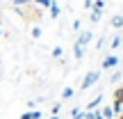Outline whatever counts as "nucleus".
Returning a JSON list of instances; mask_svg holds the SVG:
<instances>
[{"label":"nucleus","instance_id":"1","mask_svg":"<svg viewBox=\"0 0 123 119\" xmlns=\"http://www.w3.org/2000/svg\"><path fill=\"white\" fill-rule=\"evenodd\" d=\"M98 78H100V71H89V73L82 78V89H89L91 85H96Z\"/></svg>","mask_w":123,"mask_h":119},{"label":"nucleus","instance_id":"18","mask_svg":"<svg viewBox=\"0 0 123 119\" xmlns=\"http://www.w3.org/2000/svg\"><path fill=\"white\" fill-rule=\"evenodd\" d=\"M62 53H64L62 46H55V48H53V57H62Z\"/></svg>","mask_w":123,"mask_h":119},{"label":"nucleus","instance_id":"14","mask_svg":"<svg viewBox=\"0 0 123 119\" xmlns=\"http://www.w3.org/2000/svg\"><path fill=\"white\" fill-rule=\"evenodd\" d=\"M25 5H32V0H14V7H16V9L25 7Z\"/></svg>","mask_w":123,"mask_h":119},{"label":"nucleus","instance_id":"16","mask_svg":"<svg viewBox=\"0 0 123 119\" xmlns=\"http://www.w3.org/2000/svg\"><path fill=\"white\" fill-rule=\"evenodd\" d=\"M34 5H39V7H50L53 5V0H32Z\"/></svg>","mask_w":123,"mask_h":119},{"label":"nucleus","instance_id":"15","mask_svg":"<svg viewBox=\"0 0 123 119\" xmlns=\"http://www.w3.org/2000/svg\"><path fill=\"white\" fill-rule=\"evenodd\" d=\"M93 9L103 12V9H105V0H93Z\"/></svg>","mask_w":123,"mask_h":119},{"label":"nucleus","instance_id":"20","mask_svg":"<svg viewBox=\"0 0 123 119\" xmlns=\"http://www.w3.org/2000/svg\"><path fill=\"white\" fill-rule=\"evenodd\" d=\"M84 9L91 12V9H93V0H84Z\"/></svg>","mask_w":123,"mask_h":119},{"label":"nucleus","instance_id":"4","mask_svg":"<svg viewBox=\"0 0 123 119\" xmlns=\"http://www.w3.org/2000/svg\"><path fill=\"white\" fill-rule=\"evenodd\" d=\"M100 103H103V96H96L93 101H89V103H87V108H84V110H87V112H93L98 105H100Z\"/></svg>","mask_w":123,"mask_h":119},{"label":"nucleus","instance_id":"13","mask_svg":"<svg viewBox=\"0 0 123 119\" xmlns=\"http://www.w3.org/2000/svg\"><path fill=\"white\" fill-rule=\"evenodd\" d=\"M114 101H116V103H123V87H119V89L114 92Z\"/></svg>","mask_w":123,"mask_h":119},{"label":"nucleus","instance_id":"22","mask_svg":"<svg viewBox=\"0 0 123 119\" xmlns=\"http://www.w3.org/2000/svg\"><path fill=\"white\" fill-rule=\"evenodd\" d=\"M50 119H59V117H57V115H50Z\"/></svg>","mask_w":123,"mask_h":119},{"label":"nucleus","instance_id":"6","mask_svg":"<svg viewBox=\"0 0 123 119\" xmlns=\"http://www.w3.org/2000/svg\"><path fill=\"white\" fill-rule=\"evenodd\" d=\"M84 50H87L84 46L75 44V46H73V57H75V60H82V57H84Z\"/></svg>","mask_w":123,"mask_h":119},{"label":"nucleus","instance_id":"8","mask_svg":"<svg viewBox=\"0 0 123 119\" xmlns=\"http://www.w3.org/2000/svg\"><path fill=\"white\" fill-rule=\"evenodd\" d=\"M100 16H103V12H98V9H91V12H89V21L91 23H98Z\"/></svg>","mask_w":123,"mask_h":119},{"label":"nucleus","instance_id":"23","mask_svg":"<svg viewBox=\"0 0 123 119\" xmlns=\"http://www.w3.org/2000/svg\"><path fill=\"white\" fill-rule=\"evenodd\" d=\"M116 119H123V115H119V117H116Z\"/></svg>","mask_w":123,"mask_h":119},{"label":"nucleus","instance_id":"12","mask_svg":"<svg viewBox=\"0 0 123 119\" xmlns=\"http://www.w3.org/2000/svg\"><path fill=\"white\" fill-rule=\"evenodd\" d=\"M121 44H123V35H116V37H114V39H112V44H110V46H112V48H114V50H116V48H119V46H121Z\"/></svg>","mask_w":123,"mask_h":119},{"label":"nucleus","instance_id":"2","mask_svg":"<svg viewBox=\"0 0 123 119\" xmlns=\"http://www.w3.org/2000/svg\"><path fill=\"white\" fill-rule=\"evenodd\" d=\"M91 39H93L91 30H80V35H78V39H75V44H80V46H84V48H87V46L91 44Z\"/></svg>","mask_w":123,"mask_h":119},{"label":"nucleus","instance_id":"24","mask_svg":"<svg viewBox=\"0 0 123 119\" xmlns=\"http://www.w3.org/2000/svg\"><path fill=\"white\" fill-rule=\"evenodd\" d=\"M0 37H2V30H0Z\"/></svg>","mask_w":123,"mask_h":119},{"label":"nucleus","instance_id":"9","mask_svg":"<svg viewBox=\"0 0 123 119\" xmlns=\"http://www.w3.org/2000/svg\"><path fill=\"white\" fill-rule=\"evenodd\" d=\"M48 12H50V18H57V16H59V7H57V2H55V0H53V5L48 7Z\"/></svg>","mask_w":123,"mask_h":119},{"label":"nucleus","instance_id":"3","mask_svg":"<svg viewBox=\"0 0 123 119\" xmlns=\"http://www.w3.org/2000/svg\"><path fill=\"white\" fill-rule=\"evenodd\" d=\"M116 64H119V57H116V55H107V57L105 60H103V69H114V66Z\"/></svg>","mask_w":123,"mask_h":119},{"label":"nucleus","instance_id":"11","mask_svg":"<svg viewBox=\"0 0 123 119\" xmlns=\"http://www.w3.org/2000/svg\"><path fill=\"white\" fill-rule=\"evenodd\" d=\"M100 117L103 119H114V110H112V108H103V110H100Z\"/></svg>","mask_w":123,"mask_h":119},{"label":"nucleus","instance_id":"10","mask_svg":"<svg viewBox=\"0 0 123 119\" xmlns=\"http://www.w3.org/2000/svg\"><path fill=\"white\" fill-rule=\"evenodd\" d=\"M73 94H75L73 87H64V89H62V98H64V101H66V98H73Z\"/></svg>","mask_w":123,"mask_h":119},{"label":"nucleus","instance_id":"19","mask_svg":"<svg viewBox=\"0 0 123 119\" xmlns=\"http://www.w3.org/2000/svg\"><path fill=\"white\" fill-rule=\"evenodd\" d=\"M50 112H53V115H59V112H62V103H55V105H53V110H50Z\"/></svg>","mask_w":123,"mask_h":119},{"label":"nucleus","instance_id":"17","mask_svg":"<svg viewBox=\"0 0 123 119\" xmlns=\"http://www.w3.org/2000/svg\"><path fill=\"white\" fill-rule=\"evenodd\" d=\"M32 37H34V39H39V37H41V28H39V25L32 28Z\"/></svg>","mask_w":123,"mask_h":119},{"label":"nucleus","instance_id":"7","mask_svg":"<svg viewBox=\"0 0 123 119\" xmlns=\"http://www.w3.org/2000/svg\"><path fill=\"white\" fill-rule=\"evenodd\" d=\"M112 28H116V30H121L123 28V16H119V14H116V16H112Z\"/></svg>","mask_w":123,"mask_h":119},{"label":"nucleus","instance_id":"5","mask_svg":"<svg viewBox=\"0 0 123 119\" xmlns=\"http://www.w3.org/2000/svg\"><path fill=\"white\" fill-rule=\"evenodd\" d=\"M43 115H41V110H30V112H23L21 119H41Z\"/></svg>","mask_w":123,"mask_h":119},{"label":"nucleus","instance_id":"21","mask_svg":"<svg viewBox=\"0 0 123 119\" xmlns=\"http://www.w3.org/2000/svg\"><path fill=\"white\" fill-rule=\"evenodd\" d=\"M121 71H116V73H112V83H119V80H121Z\"/></svg>","mask_w":123,"mask_h":119}]
</instances>
